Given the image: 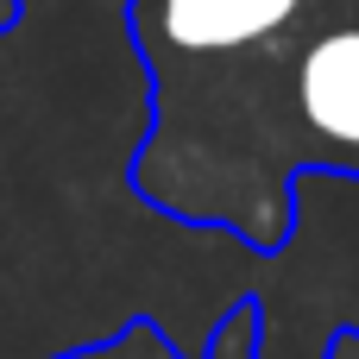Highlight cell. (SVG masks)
<instances>
[{"label": "cell", "mask_w": 359, "mask_h": 359, "mask_svg": "<svg viewBox=\"0 0 359 359\" xmlns=\"http://www.w3.org/2000/svg\"><path fill=\"white\" fill-rule=\"evenodd\" d=\"M309 170L359 177V0H309L240 63L151 101L126 177L145 208L271 259Z\"/></svg>", "instance_id": "6da1fadb"}, {"label": "cell", "mask_w": 359, "mask_h": 359, "mask_svg": "<svg viewBox=\"0 0 359 359\" xmlns=\"http://www.w3.org/2000/svg\"><path fill=\"white\" fill-rule=\"evenodd\" d=\"M259 353H265V322H259V303L240 297V303L215 322V334H208L202 353H183L151 316H133V322H120L114 334H101V341H88V347H69V353H50V359H259Z\"/></svg>", "instance_id": "7a4b0ae2"}, {"label": "cell", "mask_w": 359, "mask_h": 359, "mask_svg": "<svg viewBox=\"0 0 359 359\" xmlns=\"http://www.w3.org/2000/svg\"><path fill=\"white\" fill-rule=\"evenodd\" d=\"M322 359H359V328H334L328 347H322Z\"/></svg>", "instance_id": "3957f363"}, {"label": "cell", "mask_w": 359, "mask_h": 359, "mask_svg": "<svg viewBox=\"0 0 359 359\" xmlns=\"http://www.w3.org/2000/svg\"><path fill=\"white\" fill-rule=\"evenodd\" d=\"M19 19H25V13H19V0H0V38H6V32L19 25Z\"/></svg>", "instance_id": "277c9868"}]
</instances>
